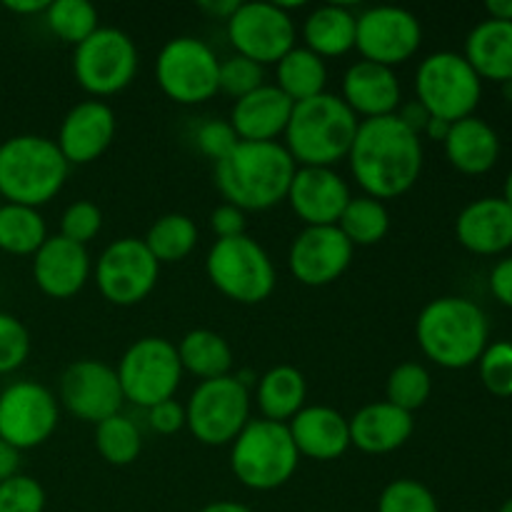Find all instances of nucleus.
I'll return each mask as SVG.
<instances>
[{
	"label": "nucleus",
	"mask_w": 512,
	"mask_h": 512,
	"mask_svg": "<svg viewBox=\"0 0 512 512\" xmlns=\"http://www.w3.org/2000/svg\"><path fill=\"white\" fill-rule=\"evenodd\" d=\"M480 380L495 398H512V343H488L478 360Z\"/></svg>",
	"instance_id": "40"
},
{
	"label": "nucleus",
	"mask_w": 512,
	"mask_h": 512,
	"mask_svg": "<svg viewBox=\"0 0 512 512\" xmlns=\"http://www.w3.org/2000/svg\"><path fill=\"white\" fill-rule=\"evenodd\" d=\"M355 248L338 225L303 228L288 250V268L308 288H325L343 278L353 263Z\"/></svg>",
	"instance_id": "18"
},
{
	"label": "nucleus",
	"mask_w": 512,
	"mask_h": 512,
	"mask_svg": "<svg viewBox=\"0 0 512 512\" xmlns=\"http://www.w3.org/2000/svg\"><path fill=\"white\" fill-rule=\"evenodd\" d=\"M100 230H103V213L90 200H75L60 215L58 235H63V238L73 240L78 245H85V248H88L90 240L98 238Z\"/></svg>",
	"instance_id": "42"
},
{
	"label": "nucleus",
	"mask_w": 512,
	"mask_h": 512,
	"mask_svg": "<svg viewBox=\"0 0 512 512\" xmlns=\"http://www.w3.org/2000/svg\"><path fill=\"white\" fill-rule=\"evenodd\" d=\"M70 165L58 143L23 133L0 143V200L40 208L55 200L68 180Z\"/></svg>",
	"instance_id": "5"
},
{
	"label": "nucleus",
	"mask_w": 512,
	"mask_h": 512,
	"mask_svg": "<svg viewBox=\"0 0 512 512\" xmlns=\"http://www.w3.org/2000/svg\"><path fill=\"white\" fill-rule=\"evenodd\" d=\"M450 125H453V123H448V120H443V118H430L428 128H425L423 135L428 140H438V143H445V138H448V133H450Z\"/></svg>",
	"instance_id": "53"
},
{
	"label": "nucleus",
	"mask_w": 512,
	"mask_h": 512,
	"mask_svg": "<svg viewBox=\"0 0 512 512\" xmlns=\"http://www.w3.org/2000/svg\"><path fill=\"white\" fill-rule=\"evenodd\" d=\"M58 420V398L43 383L15 380L0 393V440L13 445L18 453L48 443Z\"/></svg>",
	"instance_id": "13"
},
{
	"label": "nucleus",
	"mask_w": 512,
	"mask_h": 512,
	"mask_svg": "<svg viewBox=\"0 0 512 512\" xmlns=\"http://www.w3.org/2000/svg\"><path fill=\"white\" fill-rule=\"evenodd\" d=\"M483 95V80L463 53L440 50L428 55L415 73V100L428 108L433 118L448 123L470 118Z\"/></svg>",
	"instance_id": "8"
},
{
	"label": "nucleus",
	"mask_w": 512,
	"mask_h": 512,
	"mask_svg": "<svg viewBox=\"0 0 512 512\" xmlns=\"http://www.w3.org/2000/svg\"><path fill=\"white\" fill-rule=\"evenodd\" d=\"M238 5H240V0H215V3L213 0H203V3H200V10H203V13H208L210 18L228 23L230 15L238 10Z\"/></svg>",
	"instance_id": "51"
},
{
	"label": "nucleus",
	"mask_w": 512,
	"mask_h": 512,
	"mask_svg": "<svg viewBox=\"0 0 512 512\" xmlns=\"http://www.w3.org/2000/svg\"><path fill=\"white\" fill-rule=\"evenodd\" d=\"M95 450L108 465L125 468L138 460L140 450H143V435H140L135 420L118 413L95 425Z\"/></svg>",
	"instance_id": "36"
},
{
	"label": "nucleus",
	"mask_w": 512,
	"mask_h": 512,
	"mask_svg": "<svg viewBox=\"0 0 512 512\" xmlns=\"http://www.w3.org/2000/svg\"><path fill=\"white\" fill-rule=\"evenodd\" d=\"M20 468V453L8 445L5 440H0V483L10 480L13 475H18Z\"/></svg>",
	"instance_id": "50"
},
{
	"label": "nucleus",
	"mask_w": 512,
	"mask_h": 512,
	"mask_svg": "<svg viewBox=\"0 0 512 512\" xmlns=\"http://www.w3.org/2000/svg\"><path fill=\"white\" fill-rule=\"evenodd\" d=\"M160 278V263L153 258L143 240H113L95 260V285L110 305L133 308L155 290Z\"/></svg>",
	"instance_id": "14"
},
{
	"label": "nucleus",
	"mask_w": 512,
	"mask_h": 512,
	"mask_svg": "<svg viewBox=\"0 0 512 512\" xmlns=\"http://www.w3.org/2000/svg\"><path fill=\"white\" fill-rule=\"evenodd\" d=\"M460 245L475 255H500L512 248V208L503 198H480L455 220Z\"/></svg>",
	"instance_id": "25"
},
{
	"label": "nucleus",
	"mask_w": 512,
	"mask_h": 512,
	"mask_svg": "<svg viewBox=\"0 0 512 512\" xmlns=\"http://www.w3.org/2000/svg\"><path fill=\"white\" fill-rule=\"evenodd\" d=\"M423 43V25L418 15L398 5H375L358 13L355 48L363 60L398 68L408 63Z\"/></svg>",
	"instance_id": "16"
},
{
	"label": "nucleus",
	"mask_w": 512,
	"mask_h": 512,
	"mask_svg": "<svg viewBox=\"0 0 512 512\" xmlns=\"http://www.w3.org/2000/svg\"><path fill=\"white\" fill-rule=\"evenodd\" d=\"M0 205H3V200H0Z\"/></svg>",
	"instance_id": "59"
},
{
	"label": "nucleus",
	"mask_w": 512,
	"mask_h": 512,
	"mask_svg": "<svg viewBox=\"0 0 512 512\" xmlns=\"http://www.w3.org/2000/svg\"><path fill=\"white\" fill-rule=\"evenodd\" d=\"M275 80L278 88L288 95L293 103L315 98L325 93L328 85V65L320 55L308 50L305 45H295L290 53L275 63Z\"/></svg>",
	"instance_id": "32"
},
{
	"label": "nucleus",
	"mask_w": 512,
	"mask_h": 512,
	"mask_svg": "<svg viewBox=\"0 0 512 512\" xmlns=\"http://www.w3.org/2000/svg\"><path fill=\"white\" fill-rule=\"evenodd\" d=\"M485 10L493 20H512V0H488Z\"/></svg>",
	"instance_id": "54"
},
{
	"label": "nucleus",
	"mask_w": 512,
	"mask_h": 512,
	"mask_svg": "<svg viewBox=\"0 0 512 512\" xmlns=\"http://www.w3.org/2000/svg\"><path fill=\"white\" fill-rule=\"evenodd\" d=\"M348 425L350 445L368 455H388L403 448L415 430L413 415L395 408L388 400L360 408L353 418H348Z\"/></svg>",
	"instance_id": "26"
},
{
	"label": "nucleus",
	"mask_w": 512,
	"mask_h": 512,
	"mask_svg": "<svg viewBox=\"0 0 512 512\" xmlns=\"http://www.w3.org/2000/svg\"><path fill=\"white\" fill-rule=\"evenodd\" d=\"M443 148L450 165L465 175L488 173L500 158L498 133H495L493 125L485 123L483 118H475V115L450 125Z\"/></svg>",
	"instance_id": "27"
},
{
	"label": "nucleus",
	"mask_w": 512,
	"mask_h": 512,
	"mask_svg": "<svg viewBox=\"0 0 512 512\" xmlns=\"http://www.w3.org/2000/svg\"><path fill=\"white\" fill-rule=\"evenodd\" d=\"M490 290H493L495 300L503 303L505 308H512V255L503 258L490 273Z\"/></svg>",
	"instance_id": "48"
},
{
	"label": "nucleus",
	"mask_w": 512,
	"mask_h": 512,
	"mask_svg": "<svg viewBox=\"0 0 512 512\" xmlns=\"http://www.w3.org/2000/svg\"><path fill=\"white\" fill-rule=\"evenodd\" d=\"M415 338L425 358L440 368H470L488 348V315L468 298L458 295L435 298L420 310L415 320Z\"/></svg>",
	"instance_id": "3"
},
{
	"label": "nucleus",
	"mask_w": 512,
	"mask_h": 512,
	"mask_svg": "<svg viewBox=\"0 0 512 512\" xmlns=\"http://www.w3.org/2000/svg\"><path fill=\"white\" fill-rule=\"evenodd\" d=\"M148 423L160 435L180 433L185 428V405H180L175 398L153 405L148 410Z\"/></svg>",
	"instance_id": "46"
},
{
	"label": "nucleus",
	"mask_w": 512,
	"mask_h": 512,
	"mask_svg": "<svg viewBox=\"0 0 512 512\" xmlns=\"http://www.w3.org/2000/svg\"><path fill=\"white\" fill-rule=\"evenodd\" d=\"M290 438L300 458L338 460L350 448V425L343 413L328 405H305L288 423Z\"/></svg>",
	"instance_id": "24"
},
{
	"label": "nucleus",
	"mask_w": 512,
	"mask_h": 512,
	"mask_svg": "<svg viewBox=\"0 0 512 512\" xmlns=\"http://www.w3.org/2000/svg\"><path fill=\"white\" fill-rule=\"evenodd\" d=\"M423 138L405 128L395 115L360 120L348 163L355 183L375 200L408 193L423 173Z\"/></svg>",
	"instance_id": "1"
},
{
	"label": "nucleus",
	"mask_w": 512,
	"mask_h": 512,
	"mask_svg": "<svg viewBox=\"0 0 512 512\" xmlns=\"http://www.w3.org/2000/svg\"><path fill=\"white\" fill-rule=\"evenodd\" d=\"M158 88L178 105H200L220 93V60L205 40L170 38L155 60Z\"/></svg>",
	"instance_id": "10"
},
{
	"label": "nucleus",
	"mask_w": 512,
	"mask_h": 512,
	"mask_svg": "<svg viewBox=\"0 0 512 512\" xmlns=\"http://www.w3.org/2000/svg\"><path fill=\"white\" fill-rule=\"evenodd\" d=\"M305 398H308V383L293 365H275L258 378L255 400L265 420L288 425L305 408Z\"/></svg>",
	"instance_id": "30"
},
{
	"label": "nucleus",
	"mask_w": 512,
	"mask_h": 512,
	"mask_svg": "<svg viewBox=\"0 0 512 512\" xmlns=\"http://www.w3.org/2000/svg\"><path fill=\"white\" fill-rule=\"evenodd\" d=\"M503 200L512 208V170L508 173V178H505V188H503Z\"/></svg>",
	"instance_id": "56"
},
{
	"label": "nucleus",
	"mask_w": 512,
	"mask_h": 512,
	"mask_svg": "<svg viewBox=\"0 0 512 512\" xmlns=\"http://www.w3.org/2000/svg\"><path fill=\"white\" fill-rule=\"evenodd\" d=\"M465 60L480 80L508 83L512 80V20H483L465 40Z\"/></svg>",
	"instance_id": "28"
},
{
	"label": "nucleus",
	"mask_w": 512,
	"mask_h": 512,
	"mask_svg": "<svg viewBox=\"0 0 512 512\" xmlns=\"http://www.w3.org/2000/svg\"><path fill=\"white\" fill-rule=\"evenodd\" d=\"M430 395H433V378L425 365L400 363L390 370L388 383H385V400L390 405L413 415L428 403Z\"/></svg>",
	"instance_id": "38"
},
{
	"label": "nucleus",
	"mask_w": 512,
	"mask_h": 512,
	"mask_svg": "<svg viewBox=\"0 0 512 512\" xmlns=\"http://www.w3.org/2000/svg\"><path fill=\"white\" fill-rule=\"evenodd\" d=\"M343 103L358 115V120L388 118L398 113L403 90L393 68L358 60L343 75Z\"/></svg>",
	"instance_id": "22"
},
{
	"label": "nucleus",
	"mask_w": 512,
	"mask_h": 512,
	"mask_svg": "<svg viewBox=\"0 0 512 512\" xmlns=\"http://www.w3.org/2000/svg\"><path fill=\"white\" fill-rule=\"evenodd\" d=\"M395 118H398L400 123L405 125V128L413 130L415 135H420V138H423L425 128H428V123H430V118H433V115L428 113V108H425L420 100L413 98V100H408V103H400Z\"/></svg>",
	"instance_id": "49"
},
{
	"label": "nucleus",
	"mask_w": 512,
	"mask_h": 512,
	"mask_svg": "<svg viewBox=\"0 0 512 512\" xmlns=\"http://www.w3.org/2000/svg\"><path fill=\"white\" fill-rule=\"evenodd\" d=\"M143 243L160 265L180 263L198 245V225L190 215L165 213L150 225Z\"/></svg>",
	"instance_id": "33"
},
{
	"label": "nucleus",
	"mask_w": 512,
	"mask_h": 512,
	"mask_svg": "<svg viewBox=\"0 0 512 512\" xmlns=\"http://www.w3.org/2000/svg\"><path fill=\"white\" fill-rule=\"evenodd\" d=\"M178 358L183 365V373L195 375L203 380L225 378L233 370V348L220 333L208 328H195L183 335L178 345Z\"/></svg>",
	"instance_id": "31"
},
{
	"label": "nucleus",
	"mask_w": 512,
	"mask_h": 512,
	"mask_svg": "<svg viewBox=\"0 0 512 512\" xmlns=\"http://www.w3.org/2000/svg\"><path fill=\"white\" fill-rule=\"evenodd\" d=\"M205 273L220 295L240 305H258L273 295L278 273L268 250L250 238L215 240L205 258Z\"/></svg>",
	"instance_id": "7"
},
{
	"label": "nucleus",
	"mask_w": 512,
	"mask_h": 512,
	"mask_svg": "<svg viewBox=\"0 0 512 512\" xmlns=\"http://www.w3.org/2000/svg\"><path fill=\"white\" fill-rule=\"evenodd\" d=\"M200 512H255V510H250L248 505L233 503V500H218V503L205 505V508Z\"/></svg>",
	"instance_id": "55"
},
{
	"label": "nucleus",
	"mask_w": 512,
	"mask_h": 512,
	"mask_svg": "<svg viewBox=\"0 0 512 512\" xmlns=\"http://www.w3.org/2000/svg\"><path fill=\"white\" fill-rule=\"evenodd\" d=\"M120 390L128 403L150 410L153 405L173 400L183 380L178 348L168 338L145 335L135 340L115 368Z\"/></svg>",
	"instance_id": "9"
},
{
	"label": "nucleus",
	"mask_w": 512,
	"mask_h": 512,
	"mask_svg": "<svg viewBox=\"0 0 512 512\" xmlns=\"http://www.w3.org/2000/svg\"><path fill=\"white\" fill-rule=\"evenodd\" d=\"M298 170L283 143H243L240 140L223 160L215 163V188L225 203L243 213L270 210L288 198Z\"/></svg>",
	"instance_id": "2"
},
{
	"label": "nucleus",
	"mask_w": 512,
	"mask_h": 512,
	"mask_svg": "<svg viewBox=\"0 0 512 512\" xmlns=\"http://www.w3.org/2000/svg\"><path fill=\"white\" fill-rule=\"evenodd\" d=\"M48 240V225L38 208L0 205V250L10 255H35Z\"/></svg>",
	"instance_id": "34"
},
{
	"label": "nucleus",
	"mask_w": 512,
	"mask_h": 512,
	"mask_svg": "<svg viewBox=\"0 0 512 512\" xmlns=\"http://www.w3.org/2000/svg\"><path fill=\"white\" fill-rule=\"evenodd\" d=\"M503 95H505V100H510V103H512V80L503 83Z\"/></svg>",
	"instance_id": "57"
},
{
	"label": "nucleus",
	"mask_w": 512,
	"mask_h": 512,
	"mask_svg": "<svg viewBox=\"0 0 512 512\" xmlns=\"http://www.w3.org/2000/svg\"><path fill=\"white\" fill-rule=\"evenodd\" d=\"M138 73V48L128 33L118 28H98L75 45L73 75L93 98H108L128 88Z\"/></svg>",
	"instance_id": "12"
},
{
	"label": "nucleus",
	"mask_w": 512,
	"mask_h": 512,
	"mask_svg": "<svg viewBox=\"0 0 512 512\" xmlns=\"http://www.w3.org/2000/svg\"><path fill=\"white\" fill-rule=\"evenodd\" d=\"M115 133V110L103 100H83L65 113L55 143L68 165H88L113 145Z\"/></svg>",
	"instance_id": "19"
},
{
	"label": "nucleus",
	"mask_w": 512,
	"mask_h": 512,
	"mask_svg": "<svg viewBox=\"0 0 512 512\" xmlns=\"http://www.w3.org/2000/svg\"><path fill=\"white\" fill-rule=\"evenodd\" d=\"M45 490L30 475H13L0 483V512H43Z\"/></svg>",
	"instance_id": "44"
},
{
	"label": "nucleus",
	"mask_w": 512,
	"mask_h": 512,
	"mask_svg": "<svg viewBox=\"0 0 512 512\" xmlns=\"http://www.w3.org/2000/svg\"><path fill=\"white\" fill-rule=\"evenodd\" d=\"M3 8L15 15H40L48 10V0H5Z\"/></svg>",
	"instance_id": "52"
},
{
	"label": "nucleus",
	"mask_w": 512,
	"mask_h": 512,
	"mask_svg": "<svg viewBox=\"0 0 512 512\" xmlns=\"http://www.w3.org/2000/svg\"><path fill=\"white\" fill-rule=\"evenodd\" d=\"M358 125V115L343 98L325 90L293 105L283 145L298 168H335L340 160H348Z\"/></svg>",
	"instance_id": "4"
},
{
	"label": "nucleus",
	"mask_w": 512,
	"mask_h": 512,
	"mask_svg": "<svg viewBox=\"0 0 512 512\" xmlns=\"http://www.w3.org/2000/svg\"><path fill=\"white\" fill-rule=\"evenodd\" d=\"M58 403L83 423H103L120 413L125 398L115 368L103 360L83 358L70 363L60 375Z\"/></svg>",
	"instance_id": "17"
},
{
	"label": "nucleus",
	"mask_w": 512,
	"mask_h": 512,
	"mask_svg": "<svg viewBox=\"0 0 512 512\" xmlns=\"http://www.w3.org/2000/svg\"><path fill=\"white\" fill-rule=\"evenodd\" d=\"M248 423L250 390L233 373L225 378L203 380L185 405V428L198 443L210 448L233 445Z\"/></svg>",
	"instance_id": "11"
},
{
	"label": "nucleus",
	"mask_w": 512,
	"mask_h": 512,
	"mask_svg": "<svg viewBox=\"0 0 512 512\" xmlns=\"http://www.w3.org/2000/svg\"><path fill=\"white\" fill-rule=\"evenodd\" d=\"M348 180L333 168H298L288 190V203L305 228L338 225L345 205L350 203Z\"/></svg>",
	"instance_id": "20"
},
{
	"label": "nucleus",
	"mask_w": 512,
	"mask_h": 512,
	"mask_svg": "<svg viewBox=\"0 0 512 512\" xmlns=\"http://www.w3.org/2000/svg\"><path fill=\"white\" fill-rule=\"evenodd\" d=\"M210 228H213L218 240L238 238V235H245V213L230 203L218 205V208L210 213Z\"/></svg>",
	"instance_id": "47"
},
{
	"label": "nucleus",
	"mask_w": 512,
	"mask_h": 512,
	"mask_svg": "<svg viewBox=\"0 0 512 512\" xmlns=\"http://www.w3.org/2000/svg\"><path fill=\"white\" fill-rule=\"evenodd\" d=\"M355 25L358 15L350 10V5H318L303 20L305 48L323 60L340 58L355 48Z\"/></svg>",
	"instance_id": "29"
},
{
	"label": "nucleus",
	"mask_w": 512,
	"mask_h": 512,
	"mask_svg": "<svg viewBox=\"0 0 512 512\" xmlns=\"http://www.w3.org/2000/svg\"><path fill=\"white\" fill-rule=\"evenodd\" d=\"M498 512H512V498L505 500V505H503V508H500Z\"/></svg>",
	"instance_id": "58"
},
{
	"label": "nucleus",
	"mask_w": 512,
	"mask_h": 512,
	"mask_svg": "<svg viewBox=\"0 0 512 512\" xmlns=\"http://www.w3.org/2000/svg\"><path fill=\"white\" fill-rule=\"evenodd\" d=\"M43 18L50 33L73 48L100 28L98 10L88 0H55V3H48Z\"/></svg>",
	"instance_id": "37"
},
{
	"label": "nucleus",
	"mask_w": 512,
	"mask_h": 512,
	"mask_svg": "<svg viewBox=\"0 0 512 512\" xmlns=\"http://www.w3.org/2000/svg\"><path fill=\"white\" fill-rule=\"evenodd\" d=\"M378 512H440V508L428 485L413 478H400L383 488Z\"/></svg>",
	"instance_id": "39"
},
{
	"label": "nucleus",
	"mask_w": 512,
	"mask_h": 512,
	"mask_svg": "<svg viewBox=\"0 0 512 512\" xmlns=\"http://www.w3.org/2000/svg\"><path fill=\"white\" fill-rule=\"evenodd\" d=\"M90 253L85 245L63 235H48L33 255V280L40 293L53 300L75 298L90 278Z\"/></svg>",
	"instance_id": "21"
},
{
	"label": "nucleus",
	"mask_w": 512,
	"mask_h": 512,
	"mask_svg": "<svg viewBox=\"0 0 512 512\" xmlns=\"http://www.w3.org/2000/svg\"><path fill=\"white\" fill-rule=\"evenodd\" d=\"M238 143L240 140L238 135H235L230 120H223V118L205 120V123L195 130V145H198L200 153H203L205 158L213 160V163L223 160Z\"/></svg>",
	"instance_id": "45"
},
{
	"label": "nucleus",
	"mask_w": 512,
	"mask_h": 512,
	"mask_svg": "<svg viewBox=\"0 0 512 512\" xmlns=\"http://www.w3.org/2000/svg\"><path fill=\"white\" fill-rule=\"evenodd\" d=\"M300 465V453L285 423L250 418L243 433L230 445V470L240 485L258 493L278 490Z\"/></svg>",
	"instance_id": "6"
},
{
	"label": "nucleus",
	"mask_w": 512,
	"mask_h": 512,
	"mask_svg": "<svg viewBox=\"0 0 512 512\" xmlns=\"http://www.w3.org/2000/svg\"><path fill=\"white\" fill-rule=\"evenodd\" d=\"M338 228L353 248H368L378 245L390 233V213L385 203L370 195H358V198L353 195L340 215Z\"/></svg>",
	"instance_id": "35"
},
{
	"label": "nucleus",
	"mask_w": 512,
	"mask_h": 512,
	"mask_svg": "<svg viewBox=\"0 0 512 512\" xmlns=\"http://www.w3.org/2000/svg\"><path fill=\"white\" fill-rule=\"evenodd\" d=\"M293 100L278 85H260L245 98L235 100L230 110V125L243 143H278L285 135Z\"/></svg>",
	"instance_id": "23"
},
{
	"label": "nucleus",
	"mask_w": 512,
	"mask_h": 512,
	"mask_svg": "<svg viewBox=\"0 0 512 512\" xmlns=\"http://www.w3.org/2000/svg\"><path fill=\"white\" fill-rule=\"evenodd\" d=\"M30 355V333L15 315L0 310V375L23 368Z\"/></svg>",
	"instance_id": "43"
},
{
	"label": "nucleus",
	"mask_w": 512,
	"mask_h": 512,
	"mask_svg": "<svg viewBox=\"0 0 512 512\" xmlns=\"http://www.w3.org/2000/svg\"><path fill=\"white\" fill-rule=\"evenodd\" d=\"M228 40L235 55L258 65H275L285 53L295 48V20L278 3H240L225 23Z\"/></svg>",
	"instance_id": "15"
},
{
	"label": "nucleus",
	"mask_w": 512,
	"mask_h": 512,
	"mask_svg": "<svg viewBox=\"0 0 512 512\" xmlns=\"http://www.w3.org/2000/svg\"><path fill=\"white\" fill-rule=\"evenodd\" d=\"M265 85V68L243 58V55H230L220 60V93L240 100L248 93Z\"/></svg>",
	"instance_id": "41"
}]
</instances>
